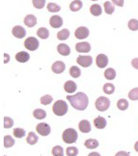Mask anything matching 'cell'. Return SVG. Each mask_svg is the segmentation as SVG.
<instances>
[{
  "label": "cell",
  "instance_id": "46",
  "mask_svg": "<svg viewBox=\"0 0 138 156\" xmlns=\"http://www.w3.org/2000/svg\"><path fill=\"white\" fill-rule=\"evenodd\" d=\"M5 63H7L8 62V59H9V57H8V55L6 54V53H5Z\"/></svg>",
  "mask_w": 138,
  "mask_h": 156
},
{
  "label": "cell",
  "instance_id": "49",
  "mask_svg": "<svg viewBox=\"0 0 138 156\" xmlns=\"http://www.w3.org/2000/svg\"></svg>",
  "mask_w": 138,
  "mask_h": 156
},
{
  "label": "cell",
  "instance_id": "37",
  "mask_svg": "<svg viewBox=\"0 0 138 156\" xmlns=\"http://www.w3.org/2000/svg\"><path fill=\"white\" fill-rule=\"evenodd\" d=\"M78 149L74 146H71V147H68L67 150H66V154L68 156H77L78 155Z\"/></svg>",
  "mask_w": 138,
  "mask_h": 156
},
{
  "label": "cell",
  "instance_id": "17",
  "mask_svg": "<svg viewBox=\"0 0 138 156\" xmlns=\"http://www.w3.org/2000/svg\"><path fill=\"white\" fill-rule=\"evenodd\" d=\"M57 50L61 56H69L71 54V48L67 44H63V43L59 44Z\"/></svg>",
  "mask_w": 138,
  "mask_h": 156
},
{
  "label": "cell",
  "instance_id": "48",
  "mask_svg": "<svg viewBox=\"0 0 138 156\" xmlns=\"http://www.w3.org/2000/svg\"><path fill=\"white\" fill-rule=\"evenodd\" d=\"M92 1H97V0H92Z\"/></svg>",
  "mask_w": 138,
  "mask_h": 156
},
{
  "label": "cell",
  "instance_id": "33",
  "mask_svg": "<svg viewBox=\"0 0 138 156\" xmlns=\"http://www.w3.org/2000/svg\"><path fill=\"white\" fill-rule=\"evenodd\" d=\"M52 155L53 156H63L64 155V151L63 148L60 145H56L52 149Z\"/></svg>",
  "mask_w": 138,
  "mask_h": 156
},
{
  "label": "cell",
  "instance_id": "23",
  "mask_svg": "<svg viewBox=\"0 0 138 156\" xmlns=\"http://www.w3.org/2000/svg\"><path fill=\"white\" fill-rule=\"evenodd\" d=\"M102 7H101V5H98V4H94V5H93L91 7H90V12H91V14L92 15H93V16H100L101 14H102Z\"/></svg>",
  "mask_w": 138,
  "mask_h": 156
},
{
  "label": "cell",
  "instance_id": "38",
  "mask_svg": "<svg viewBox=\"0 0 138 156\" xmlns=\"http://www.w3.org/2000/svg\"><path fill=\"white\" fill-rule=\"evenodd\" d=\"M128 97L132 101H138V88H135L129 91Z\"/></svg>",
  "mask_w": 138,
  "mask_h": 156
},
{
  "label": "cell",
  "instance_id": "20",
  "mask_svg": "<svg viewBox=\"0 0 138 156\" xmlns=\"http://www.w3.org/2000/svg\"><path fill=\"white\" fill-rule=\"evenodd\" d=\"M82 7V2L81 0H74L70 5V9L72 12H77V11L81 10Z\"/></svg>",
  "mask_w": 138,
  "mask_h": 156
},
{
  "label": "cell",
  "instance_id": "29",
  "mask_svg": "<svg viewBox=\"0 0 138 156\" xmlns=\"http://www.w3.org/2000/svg\"><path fill=\"white\" fill-rule=\"evenodd\" d=\"M15 144V140L10 135H5L4 137V146L5 148H10Z\"/></svg>",
  "mask_w": 138,
  "mask_h": 156
},
{
  "label": "cell",
  "instance_id": "1",
  "mask_svg": "<svg viewBox=\"0 0 138 156\" xmlns=\"http://www.w3.org/2000/svg\"><path fill=\"white\" fill-rule=\"evenodd\" d=\"M67 100L71 102V106L78 111H84L89 104V98L83 92H78L75 95H68Z\"/></svg>",
  "mask_w": 138,
  "mask_h": 156
},
{
  "label": "cell",
  "instance_id": "9",
  "mask_svg": "<svg viewBox=\"0 0 138 156\" xmlns=\"http://www.w3.org/2000/svg\"><path fill=\"white\" fill-rule=\"evenodd\" d=\"M108 63H109V59H108V58H107V56L105 54H99L96 57V65L100 69L105 68Z\"/></svg>",
  "mask_w": 138,
  "mask_h": 156
},
{
  "label": "cell",
  "instance_id": "43",
  "mask_svg": "<svg viewBox=\"0 0 138 156\" xmlns=\"http://www.w3.org/2000/svg\"><path fill=\"white\" fill-rule=\"evenodd\" d=\"M132 66L136 69H138V58H136L132 60Z\"/></svg>",
  "mask_w": 138,
  "mask_h": 156
},
{
  "label": "cell",
  "instance_id": "31",
  "mask_svg": "<svg viewBox=\"0 0 138 156\" xmlns=\"http://www.w3.org/2000/svg\"><path fill=\"white\" fill-rule=\"evenodd\" d=\"M114 90H115V87H114V84H112V83H106V84H104V86H103V91H104L105 94L111 95V94H113L114 92Z\"/></svg>",
  "mask_w": 138,
  "mask_h": 156
},
{
  "label": "cell",
  "instance_id": "14",
  "mask_svg": "<svg viewBox=\"0 0 138 156\" xmlns=\"http://www.w3.org/2000/svg\"><path fill=\"white\" fill-rule=\"evenodd\" d=\"M79 129H80V131H81L82 133H90L91 130H92L90 122L87 121V120H82V121H81L80 123H79Z\"/></svg>",
  "mask_w": 138,
  "mask_h": 156
},
{
  "label": "cell",
  "instance_id": "4",
  "mask_svg": "<svg viewBox=\"0 0 138 156\" xmlns=\"http://www.w3.org/2000/svg\"><path fill=\"white\" fill-rule=\"evenodd\" d=\"M111 105V101L108 98L101 96L95 101V107L99 112H105L109 109Z\"/></svg>",
  "mask_w": 138,
  "mask_h": 156
},
{
  "label": "cell",
  "instance_id": "41",
  "mask_svg": "<svg viewBox=\"0 0 138 156\" xmlns=\"http://www.w3.org/2000/svg\"><path fill=\"white\" fill-rule=\"evenodd\" d=\"M14 125V121L10 117H5L4 118V127L5 129H9Z\"/></svg>",
  "mask_w": 138,
  "mask_h": 156
},
{
  "label": "cell",
  "instance_id": "39",
  "mask_svg": "<svg viewBox=\"0 0 138 156\" xmlns=\"http://www.w3.org/2000/svg\"><path fill=\"white\" fill-rule=\"evenodd\" d=\"M32 3L34 7H36L37 9H42L45 6L46 0H32Z\"/></svg>",
  "mask_w": 138,
  "mask_h": 156
},
{
  "label": "cell",
  "instance_id": "16",
  "mask_svg": "<svg viewBox=\"0 0 138 156\" xmlns=\"http://www.w3.org/2000/svg\"><path fill=\"white\" fill-rule=\"evenodd\" d=\"M37 17L34 15H27L24 18V23L28 27H33L37 25Z\"/></svg>",
  "mask_w": 138,
  "mask_h": 156
},
{
  "label": "cell",
  "instance_id": "10",
  "mask_svg": "<svg viewBox=\"0 0 138 156\" xmlns=\"http://www.w3.org/2000/svg\"><path fill=\"white\" fill-rule=\"evenodd\" d=\"M75 48L80 53H88L91 51V44L89 42H80L76 44Z\"/></svg>",
  "mask_w": 138,
  "mask_h": 156
},
{
  "label": "cell",
  "instance_id": "26",
  "mask_svg": "<svg viewBox=\"0 0 138 156\" xmlns=\"http://www.w3.org/2000/svg\"><path fill=\"white\" fill-rule=\"evenodd\" d=\"M33 116L38 119V120H43L46 118L47 116V113L44 110H41V109H37L33 112Z\"/></svg>",
  "mask_w": 138,
  "mask_h": 156
},
{
  "label": "cell",
  "instance_id": "7",
  "mask_svg": "<svg viewBox=\"0 0 138 156\" xmlns=\"http://www.w3.org/2000/svg\"><path fill=\"white\" fill-rule=\"evenodd\" d=\"M76 62L79 65H81L82 67H83V68H88V67H90L93 64V58L91 56H82V55H80L77 58Z\"/></svg>",
  "mask_w": 138,
  "mask_h": 156
},
{
  "label": "cell",
  "instance_id": "36",
  "mask_svg": "<svg viewBox=\"0 0 138 156\" xmlns=\"http://www.w3.org/2000/svg\"><path fill=\"white\" fill-rule=\"evenodd\" d=\"M52 101H53V98L49 94H47V95L40 98V103L42 105H49V103L52 102Z\"/></svg>",
  "mask_w": 138,
  "mask_h": 156
},
{
  "label": "cell",
  "instance_id": "32",
  "mask_svg": "<svg viewBox=\"0 0 138 156\" xmlns=\"http://www.w3.org/2000/svg\"><path fill=\"white\" fill-rule=\"evenodd\" d=\"M129 104H128V101L125 100V99H121L117 101V107L120 111H125L127 110Z\"/></svg>",
  "mask_w": 138,
  "mask_h": 156
},
{
  "label": "cell",
  "instance_id": "3",
  "mask_svg": "<svg viewBox=\"0 0 138 156\" xmlns=\"http://www.w3.org/2000/svg\"><path fill=\"white\" fill-rule=\"evenodd\" d=\"M52 111H53L55 115H57V116H63L68 112V105H67V103L64 101H61V100L57 101L54 103L53 107H52Z\"/></svg>",
  "mask_w": 138,
  "mask_h": 156
},
{
  "label": "cell",
  "instance_id": "47",
  "mask_svg": "<svg viewBox=\"0 0 138 156\" xmlns=\"http://www.w3.org/2000/svg\"><path fill=\"white\" fill-rule=\"evenodd\" d=\"M135 150H136V151L138 153V142H136V144H135Z\"/></svg>",
  "mask_w": 138,
  "mask_h": 156
},
{
  "label": "cell",
  "instance_id": "30",
  "mask_svg": "<svg viewBox=\"0 0 138 156\" xmlns=\"http://www.w3.org/2000/svg\"><path fill=\"white\" fill-rule=\"evenodd\" d=\"M104 10H105V13L108 14V15H112L114 12V5H113V3L109 2V1H106L104 2Z\"/></svg>",
  "mask_w": 138,
  "mask_h": 156
},
{
  "label": "cell",
  "instance_id": "28",
  "mask_svg": "<svg viewBox=\"0 0 138 156\" xmlns=\"http://www.w3.org/2000/svg\"><path fill=\"white\" fill-rule=\"evenodd\" d=\"M70 74H71V76L72 78L78 79V78L81 76L82 71H81V69H80L77 66H72V67H71V69H70Z\"/></svg>",
  "mask_w": 138,
  "mask_h": 156
},
{
  "label": "cell",
  "instance_id": "2",
  "mask_svg": "<svg viewBox=\"0 0 138 156\" xmlns=\"http://www.w3.org/2000/svg\"><path fill=\"white\" fill-rule=\"evenodd\" d=\"M77 139H78V133H77L76 130H74L72 128L66 129L62 133V140L66 144H74V143H76Z\"/></svg>",
  "mask_w": 138,
  "mask_h": 156
},
{
  "label": "cell",
  "instance_id": "19",
  "mask_svg": "<svg viewBox=\"0 0 138 156\" xmlns=\"http://www.w3.org/2000/svg\"><path fill=\"white\" fill-rule=\"evenodd\" d=\"M64 90L68 93H73L77 90V85L74 81L72 80H68L64 84Z\"/></svg>",
  "mask_w": 138,
  "mask_h": 156
},
{
  "label": "cell",
  "instance_id": "6",
  "mask_svg": "<svg viewBox=\"0 0 138 156\" xmlns=\"http://www.w3.org/2000/svg\"><path fill=\"white\" fill-rule=\"evenodd\" d=\"M36 130L38 132V134H40L41 136H48L50 133V126L46 123V122H41L38 123L36 127Z\"/></svg>",
  "mask_w": 138,
  "mask_h": 156
},
{
  "label": "cell",
  "instance_id": "40",
  "mask_svg": "<svg viewBox=\"0 0 138 156\" xmlns=\"http://www.w3.org/2000/svg\"><path fill=\"white\" fill-rule=\"evenodd\" d=\"M128 27L132 31H136V30H138V20H136V19H131L128 22Z\"/></svg>",
  "mask_w": 138,
  "mask_h": 156
},
{
  "label": "cell",
  "instance_id": "21",
  "mask_svg": "<svg viewBox=\"0 0 138 156\" xmlns=\"http://www.w3.org/2000/svg\"><path fill=\"white\" fill-rule=\"evenodd\" d=\"M38 137L37 136V134L33 132H30L27 137V143L30 145H34L38 143Z\"/></svg>",
  "mask_w": 138,
  "mask_h": 156
},
{
  "label": "cell",
  "instance_id": "8",
  "mask_svg": "<svg viewBox=\"0 0 138 156\" xmlns=\"http://www.w3.org/2000/svg\"><path fill=\"white\" fill-rule=\"evenodd\" d=\"M90 35V31L86 27H80L75 30V37L78 39H84L88 37Z\"/></svg>",
  "mask_w": 138,
  "mask_h": 156
},
{
  "label": "cell",
  "instance_id": "44",
  "mask_svg": "<svg viewBox=\"0 0 138 156\" xmlns=\"http://www.w3.org/2000/svg\"><path fill=\"white\" fill-rule=\"evenodd\" d=\"M115 156H130V154L126 152H124V151H121V152H118Z\"/></svg>",
  "mask_w": 138,
  "mask_h": 156
},
{
  "label": "cell",
  "instance_id": "45",
  "mask_svg": "<svg viewBox=\"0 0 138 156\" xmlns=\"http://www.w3.org/2000/svg\"><path fill=\"white\" fill-rule=\"evenodd\" d=\"M88 156H101V154H100L99 153H97V152H93V153L89 154V155Z\"/></svg>",
  "mask_w": 138,
  "mask_h": 156
},
{
  "label": "cell",
  "instance_id": "42",
  "mask_svg": "<svg viewBox=\"0 0 138 156\" xmlns=\"http://www.w3.org/2000/svg\"><path fill=\"white\" fill-rule=\"evenodd\" d=\"M112 2L118 6H123L124 5V0H112Z\"/></svg>",
  "mask_w": 138,
  "mask_h": 156
},
{
  "label": "cell",
  "instance_id": "25",
  "mask_svg": "<svg viewBox=\"0 0 138 156\" xmlns=\"http://www.w3.org/2000/svg\"><path fill=\"white\" fill-rule=\"evenodd\" d=\"M104 77H105V79H107L108 80H114L115 77H116V72H115V70H114L113 68L107 69L104 71Z\"/></svg>",
  "mask_w": 138,
  "mask_h": 156
},
{
  "label": "cell",
  "instance_id": "13",
  "mask_svg": "<svg viewBox=\"0 0 138 156\" xmlns=\"http://www.w3.org/2000/svg\"><path fill=\"white\" fill-rule=\"evenodd\" d=\"M51 69L56 74H60L65 70V64L62 61H56L52 64Z\"/></svg>",
  "mask_w": 138,
  "mask_h": 156
},
{
  "label": "cell",
  "instance_id": "24",
  "mask_svg": "<svg viewBox=\"0 0 138 156\" xmlns=\"http://www.w3.org/2000/svg\"><path fill=\"white\" fill-rule=\"evenodd\" d=\"M37 34L41 39H47L49 36V31L46 27H39L37 31Z\"/></svg>",
  "mask_w": 138,
  "mask_h": 156
},
{
  "label": "cell",
  "instance_id": "27",
  "mask_svg": "<svg viewBox=\"0 0 138 156\" xmlns=\"http://www.w3.org/2000/svg\"><path fill=\"white\" fill-rule=\"evenodd\" d=\"M69 37H70V31L67 28H64V29L60 30L57 34V37L60 40H66V39L69 38Z\"/></svg>",
  "mask_w": 138,
  "mask_h": 156
},
{
  "label": "cell",
  "instance_id": "35",
  "mask_svg": "<svg viewBox=\"0 0 138 156\" xmlns=\"http://www.w3.org/2000/svg\"><path fill=\"white\" fill-rule=\"evenodd\" d=\"M47 8L49 12L51 13H55V12H59L60 10V6L55 3H49L47 5Z\"/></svg>",
  "mask_w": 138,
  "mask_h": 156
},
{
  "label": "cell",
  "instance_id": "15",
  "mask_svg": "<svg viewBox=\"0 0 138 156\" xmlns=\"http://www.w3.org/2000/svg\"><path fill=\"white\" fill-rule=\"evenodd\" d=\"M29 58H30V55L26 51H20L16 54V61H18L20 63H25V62L28 61Z\"/></svg>",
  "mask_w": 138,
  "mask_h": 156
},
{
  "label": "cell",
  "instance_id": "12",
  "mask_svg": "<svg viewBox=\"0 0 138 156\" xmlns=\"http://www.w3.org/2000/svg\"><path fill=\"white\" fill-rule=\"evenodd\" d=\"M12 34L16 38H23L26 36V30L21 26H16L12 29Z\"/></svg>",
  "mask_w": 138,
  "mask_h": 156
},
{
  "label": "cell",
  "instance_id": "5",
  "mask_svg": "<svg viewBox=\"0 0 138 156\" xmlns=\"http://www.w3.org/2000/svg\"><path fill=\"white\" fill-rule=\"evenodd\" d=\"M24 46L27 49H28L29 51H34L37 50L39 47V42L38 40L34 37H27L25 42H24Z\"/></svg>",
  "mask_w": 138,
  "mask_h": 156
},
{
  "label": "cell",
  "instance_id": "22",
  "mask_svg": "<svg viewBox=\"0 0 138 156\" xmlns=\"http://www.w3.org/2000/svg\"><path fill=\"white\" fill-rule=\"evenodd\" d=\"M84 145L88 149H95V148H97L99 146V143L95 139H88V140L85 141Z\"/></svg>",
  "mask_w": 138,
  "mask_h": 156
},
{
  "label": "cell",
  "instance_id": "11",
  "mask_svg": "<svg viewBox=\"0 0 138 156\" xmlns=\"http://www.w3.org/2000/svg\"><path fill=\"white\" fill-rule=\"evenodd\" d=\"M49 24L53 28H59L62 26L63 24V20L61 18V16H52L49 19Z\"/></svg>",
  "mask_w": 138,
  "mask_h": 156
},
{
  "label": "cell",
  "instance_id": "18",
  "mask_svg": "<svg viewBox=\"0 0 138 156\" xmlns=\"http://www.w3.org/2000/svg\"><path fill=\"white\" fill-rule=\"evenodd\" d=\"M93 124H94V126H95L97 129H104V128L106 127L107 122H106V120H105L103 117L99 116V117H97V118L94 119Z\"/></svg>",
  "mask_w": 138,
  "mask_h": 156
},
{
  "label": "cell",
  "instance_id": "34",
  "mask_svg": "<svg viewBox=\"0 0 138 156\" xmlns=\"http://www.w3.org/2000/svg\"><path fill=\"white\" fill-rule=\"evenodd\" d=\"M13 134L16 138H23L26 135V132L22 128H16L13 131Z\"/></svg>",
  "mask_w": 138,
  "mask_h": 156
}]
</instances>
